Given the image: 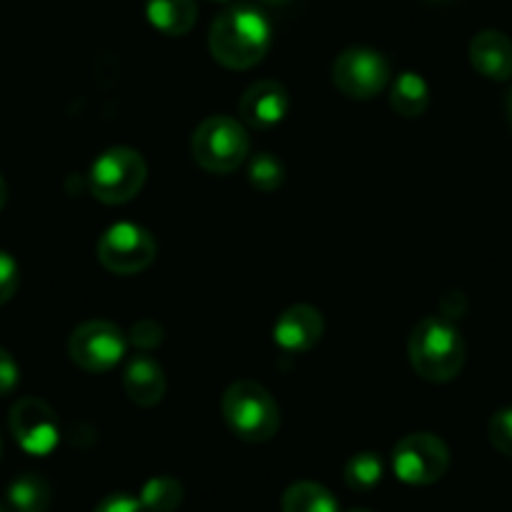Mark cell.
Returning <instances> with one entry per match:
<instances>
[{
	"label": "cell",
	"instance_id": "cell-1",
	"mask_svg": "<svg viewBox=\"0 0 512 512\" xmlns=\"http://www.w3.org/2000/svg\"><path fill=\"white\" fill-rule=\"evenodd\" d=\"M269 46H272V26H269V18L254 6H246V3L231 6L211 23V56L231 71H246L262 63Z\"/></svg>",
	"mask_w": 512,
	"mask_h": 512
},
{
	"label": "cell",
	"instance_id": "cell-2",
	"mask_svg": "<svg viewBox=\"0 0 512 512\" xmlns=\"http://www.w3.org/2000/svg\"><path fill=\"white\" fill-rule=\"evenodd\" d=\"M412 369L427 382H452L465 367L467 349L462 334L447 317H425L412 329L410 344Z\"/></svg>",
	"mask_w": 512,
	"mask_h": 512
},
{
	"label": "cell",
	"instance_id": "cell-3",
	"mask_svg": "<svg viewBox=\"0 0 512 512\" xmlns=\"http://www.w3.org/2000/svg\"><path fill=\"white\" fill-rule=\"evenodd\" d=\"M221 415L226 427L239 440L262 445L279 432V405L272 392L254 379H236L221 397Z\"/></svg>",
	"mask_w": 512,
	"mask_h": 512
},
{
	"label": "cell",
	"instance_id": "cell-4",
	"mask_svg": "<svg viewBox=\"0 0 512 512\" xmlns=\"http://www.w3.org/2000/svg\"><path fill=\"white\" fill-rule=\"evenodd\" d=\"M249 149L251 141L244 123L224 113L204 118L191 136V156L211 174H231L239 169Z\"/></svg>",
	"mask_w": 512,
	"mask_h": 512
},
{
	"label": "cell",
	"instance_id": "cell-5",
	"mask_svg": "<svg viewBox=\"0 0 512 512\" xmlns=\"http://www.w3.org/2000/svg\"><path fill=\"white\" fill-rule=\"evenodd\" d=\"M149 176L144 156L128 146H113L106 149L88 171V186L91 194L103 204H128L141 194Z\"/></svg>",
	"mask_w": 512,
	"mask_h": 512
},
{
	"label": "cell",
	"instance_id": "cell-6",
	"mask_svg": "<svg viewBox=\"0 0 512 512\" xmlns=\"http://www.w3.org/2000/svg\"><path fill=\"white\" fill-rule=\"evenodd\" d=\"M156 251L159 246H156L151 231L139 224H131V221L108 226L96 246L98 262L111 274H121V277H131V274L149 269L156 259Z\"/></svg>",
	"mask_w": 512,
	"mask_h": 512
},
{
	"label": "cell",
	"instance_id": "cell-7",
	"mask_svg": "<svg viewBox=\"0 0 512 512\" xmlns=\"http://www.w3.org/2000/svg\"><path fill=\"white\" fill-rule=\"evenodd\" d=\"M392 467L405 485H435L450 467V450L442 437L430 432H412L395 445Z\"/></svg>",
	"mask_w": 512,
	"mask_h": 512
},
{
	"label": "cell",
	"instance_id": "cell-8",
	"mask_svg": "<svg viewBox=\"0 0 512 512\" xmlns=\"http://www.w3.org/2000/svg\"><path fill=\"white\" fill-rule=\"evenodd\" d=\"M332 78L344 96L369 101L390 83V61L374 48L352 46L337 56Z\"/></svg>",
	"mask_w": 512,
	"mask_h": 512
},
{
	"label": "cell",
	"instance_id": "cell-9",
	"mask_svg": "<svg viewBox=\"0 0 512 512\" xmlns=\"http://www.w3.org/2000/svg\"><path fill=\"white\" fill-rule=\"evenodd\" d=\"M126 334L121 327L106 319H91L76 327L68 342V354L73 364L81 367L83 372L101 374L116 367L126 357Z\"/></svg>",
	"mask_w": 512,
	"mask_h": 512
},
{
	"label": "cell",
	"instance_id": "cell-10",
	"mask_svg": "<svg viewBox=\"0 0 512 512\" xmlns=\"http://www.w3.org/2000/svg\"><path fill=\"white\" fill-rule=\"evenodd\" d=\"M8 425H11L16 442L28 455H51L58 447V440H61L56 412H53L51 405L38 400V397H23V400H18L11 407Z\"/></svg>",
	"mask_w": 512,
	"mask_h": 512
},
{
	"label": "cell",
	"instance_id": "cell-11",
	"mask_svg": "<svg viewBox=\"0 0 512 512\" xmlns=\"http://www.w3.org/2000/svg\"><path fill=\"white\" fill-rule=\"evenodd\" d=\"M289 91L279 81L264 78V81L251 83L239 101V116L244 126L251 128H272L287 118Z\"/></svg>",
	"mask_w": 512,
	"mask_h": 512
},
{
	"label": "cell",
	"instance_id": "cell-12",
	"mask_svg": "<svg viewBox=\"0 0 512 512\" xmlns=\"http://www.w3.org/2000/svg\"><path fill=\"white\" fill-rule=\"evenodd\" d=\"M322 334V312L309 304H294V307L284 309L274 322V344L287 354L309 352L314 344H319Z\"/></svg>",
	"mask_w": 512,
	"mask_h": 512
},
{
	"label": "cell",
	"instance_id": "cell-13",
	"mask_svg": "<svg viewBox=\"0 0 512 512\" xmlns=\"http://www.w3.org/2000/svg\"><path fill=\"white\" fill-rule=\"evenodd\" d=\"M123 390L134 405L156 407L166 397L164 367L149 354H136L123 372Z\"/></svg>",
	"mask_w": 512,
	"mask_h": 512
},
{
	"label": "cell",
	"instance_id": "cell-14",
	"mask_svg": "<svg viewBox=\"0 0 512 512\" xmlns=\"http://www.w3.org/2000/svg\"><path fill=\"white\" fill-rule=\"evenodd\" d=\"M470 63L490 81H507L512 76V41L502 31H480L470 43Z\"/></svg>",
	"mask_w": 512,
	"mask_h": 512
},
{
	"label": "cell",
	"instance_id": "cell-15",
	"mask_svg": "<svg viewBox=\"0 0 512 512\" xmlns=\"http://www.w3.org/2000/svg\"><path fill=\"white\" fill-rule=\"evenodd\" d=\"M146 18L164 36H186L199 18L196 0H146Z\"/></svg>",
	"mask_w": 512,
	"mask_h": 512
},
{
	"label": "cell",
	"instance_id": "cell-16",
	"mask_svg": "<svg viewBox=\"0 0 512 512\" xmlns=\"http://www.w3.org/2000/svg\"><path fill=\"white\" fill-rule=\"evenodd\" d=\"M390 103L400 116L417 118L430 106V86L415 71H405L395 78L390 91Z\"/></svg>",
	"mask_w": 512,
	"mask_h": 512
},
{
	"label": "cell",
	"instance_id": "cell-17",
	"mask_svg": "<svg viewBox=\"0 0 512 512\" xmlns=\"http://www.w3.org/2000/svg\"><path fill=\"white\" fill-rule=\"evenodd\" d=\"M282 512H339V502L319 482H294L282 495Z\"/></svg>",
	"mask_w": 512,
	"mask_h": 512
},
{
	"label": "cell",
	"instance_id": "cell-18",
	"mask_svg": "<svg viewBox=\"0 0 512 512\" xmlns=\"http://www.w3.org/2000/svg\"><path fill=\"white\" fill-rule=\"evenodd\" d=\"M51 500V485L41 475H21L8 487V505L13 512H48Z\"/></svg>",
	"mask_w": 512,
	"mask_h": 512
},
{
	"label": "cell",
	"instance_id": "cell-19",
	"mask_svg": "<svg viewBox=\"0 0 512 512\" xmlns=\"http://www.w3.org/2000/svg\"><path fill=\"white\" fill-rule=\"evenodd\" d=\"M141 505L146 512H176L184 502V485L176 477H151L141 490Z\"/></svg>",
	"mask_w": 512,
	"mask_h": 512
},
{
	"label": "cell",
	"instance_id": "cell-20",
	"mask_svg": "<svg viewBox=\"0 0 512 512\" xmlns=\"http://www.w3.org/2000/svg\"><path fill=\"white\" fill-rule=\"evenodd\" d=\"M384 465L377 452H357L344 465V482L357 492H369L382 482Z\"/></svg>",
	"mask_w": 512,
	"mask_h": 512
},
{
	"label": "cell",
	"instance_id": "cell-21",
	"mask_svg": "<svg viewBox=\"0 0 512 512\" xmlns=\"http://www.w3.org/2000/svg\"><path fill=\"white\" fill-rule=\"evenodd\" d=\"M284 179H287V169H284V164L277 156L267 154V151L251 156L249 184L254 186V189L269 194V191H277L279 186L284 184Z\"/></svg>",
	"mask_w": 512,
	"mask_h": 512
},
{
	"label": "cell",
	"instance_id": "cell-22",
	"mask_svg": "<svg viewBox=\"0 0 512 512\" xmlns=\"http://www.w3.org/2000/svg\"><path fill=\"white\" fill-rule=\"evenodd\" d=\"M487 435H490L492 447L502 452L505 457H512V407L495 412L487 425Z\"/></svg>",
	"mask_w": 512,
	"mask_h": 512
},
{
	"label": "cell",
	"instance_id": "cell-23",
	"mask_svg": "<svg viewBox=\"0 0 512 512\" xmlns=\"http://www.w3.org/2000/svg\"><path fill=\"white\" fill-rule=\"evenodd\" d=\"M18 282H21V272H18L16 259L8 251H0V307L16 297Z\"/></svg>",
	"mask_w": 512,
	"mask_h": 512
},
{
	"label": "cell",
	"instance_id": "cell-24",
	"mask_svg": "<svg viewBox=\"0 0 512 512\" xmlns=\"http://www.w3.org/2000/svg\"><path fill=\"white\" fill-rule=\"evenodd\" d=\"M131 342L141 349H154L164 342V327H161L156 319H139V322L131 327Z\"/></svg>",
	"mask_w": 512,
	"mask_h": 512
},
{
	"label": "cell",
	"instance_id": "cell-25",
	"mask_svg": "<svg viewBox=\"0 0 512 512\" xmlns=\"http://www.w3.org/2000/svg\"><path fill=\"white\" fill-rule=\"evenodd\" d=\"M18 379H21V369H18L16 359L0 347V397L11 395L18 387Z\"/></svg>",
	"mask_w": 512,
	"mask_h": 512
},
{
	"label": "cell",
	"instance_id": "cell-26",
	"mask_svg": "<svg viewBox=\"0 0 512 512\" xmlns=\"http://www.w3.org/2000/svg\"><path fill=\"white\" fill-rule=\"evenodd\" d=\"M93 512H146V510L144 505H141L139 497L126 495V492H116V495L103 497Z\"/></svg>",
	"mask_w": 512,
	"mask_h": 512
},
{
	"label": "cell",
	"instance_id": "cell-27",
	"mask_svg": "<svg viewBox=\"0 0 512 512\" xmlns=\"http://www.w3.org/2000/svg\"><path fill=\"white\" fill-rule=\"evenodd\" d=\"M6 201H8V184H6V179L0 176V209L6 206Z\"/></svg>",
	"mask_w": 512,
	"mask_h": 512
},
{
	"label": "cell",
	"instance_id": "cell-28",
	"mask_svg": "<svg viewBox=\"0 0 512 512\" xmlns=\"http://www.w3.org/2000/svg\"><path fill=\"white\" fill-rule=\"evenodd\" d=\"M507 121H510V128H512V88H510V96H507Z\"/></svg>",
	"mask_w": 512,
	"mask_h": 512
},
{
	"label": "cell",
	"instance_id": "cell-29",
	"mask_svg": "<svg viewBox=\"0 0 512 512\" xmlns=\"http://www.w3.org/2000/svg\"><path fill=\"white\" fill-rule=\"evenodd\" d=\"M262 3H267V6H287L292 0H262Z\"/></svg>",
	"mask_w": 512,
	"mask_h": 512
},
{
	"label": "cell",
	"instance_id": "cell-30",
	"mask_svg": "<svg viewBox=\"0 0 512 512\" xmlns=\"http://www.w3.org/2000/svg\"><path fill=\"white\" fill-rule=\"evenodd\" d=\"M349 512H372V510H364V507H354V510H349Z\"/></svg>",
	"mask_w": 512,
	"mask_h": 512
},
{
	"label": "cell",
	"instance_id": "cell-31",
	"mask_svg": "<svg viewBox=\"0 0 512 512\" xmlns=\"http://www.w3.org/2000/svg\"><path fill=\"white\" fill-rule=\"evenodd\" d=\"M430 3H450V0H430Z\"/></svg>",
	"mask_w": 512,
	"mask_h": 512
},
{
	"label": "cell",
	"instance_id": "cell-32",
	"mask_svg": "<svg viewBox=\"0 0 512 512\" xmlns=\"http://www.w3.org/2000/svg\"><path fill=\"white\" fill-rule=\"evenodd\" d=\"M0 512H11V510H8V507H3V505H0Z\"/></svg>",
	"mask_w": 512,
	"mask_h": 512
},
{
	"label": "cell",
	"instance_id": "cell-33",
	"mask_svg": "<svg viewBox=\"0 0 512 512\" xmlns=\"http://www.w3.org/2000/svg\"><path fill=\"white\" fill-rule=\"evenodd\" d=\"M0 455H3V440H0Z\"/></svg>",
	"mask_w": 512,
	"mask_h": 512
}]
</instances>
